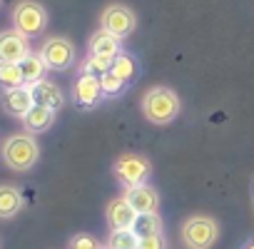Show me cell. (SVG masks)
I'll return each instance as SVG.
<instances>
[{
    "label": "cell",
    "instance_id": "cell-23",
    "mask_svg": "<svg viewBox=\"0 0 254 249\" xmlns=\"http://www.w3.org/2000/svg\"><path fill=\"white\" fill-rule=\"evenodd\" d=\"M100 85H102V95H105V97H112V95H120L127 82H122L115 72H105V75L100 77Z\"/></svg>",
    "mask_w": 254,
    "mask_h": 249
},
{
    "label": "cell",
    "instance_id": "cell-2",
    "mask_svg": "<svg viewBox=\"0 0 254 249\" xmlns=\"http://www.w3.org/2000/svg\"><path fill=\"white\" fill-rule=\"evenodd\" d=\"M38 160H40V147H38V140L30 132L10 135L3 142V162L10 170L28 172V170H33L38 165Z\"/></svg>",
    "mask_w": 254,
    "mask_h": 249
},
{
    "label": "cell",
    "instance_id": "cell-4",
    "mask_svg": "<svg viewBox=\"0 0 254 249\" xmlns=\"http://www.w3.org/2000/svg\"><path fill=\"white\" fill-rule=\"evenodd\" d=\"M13 25L25 38L43 35L48 28V10L40 3H35V0H20L13 8Z\"/></svg>",
    "mask_w": 254,
    "mask_h": 249
},
{
    "label": "cell",
    "instance_id": "cell-15",
    "mask_svg": "<svg viewBox=\"0 0 254 249\" xmlns=\"http://www.w3.org/2000/svg\"><path fill=\"white\" fill-rule=\"evenodd\" d=\"M55 122V110L50 107H43V105H33V110L23 117V127L30 132V135H40V132H48Z\"/></svg>",
    "mask_w": 254,
    "mask_h": 249
},
{
    "label": "cell",
    "instance_id": "cell-9",
    "mask_svg": "<svg viewBox=\"0 0 254 249\" xmlns=\"http://www.w3.org/2000/svg\"><path fill=\"white\" fill-rule=\"evenodd\" d=\"M122 197L130 202V207H132L137 214H152V212H157V207H160V194H157V189L150 187V185L125 187Z\"/></svg>",
    "mask_w": 254,
    "mask_h": 249
},
{
    "label": "cell",
    "instance_id": "cell-25",
    "mask_svg": "<svg viewBox=\"0 0 254 249\" xmlns=\"http://www.w3.org/2000/svg\"><path fill=\"white\" fill-rule=\"evenodd\" d=\"M137 249H167V242L162 234H152V237H140V247Z\"/></svg>",
    "mask_w": 254,
    "mask_h": 249
},
{
    "label": "cell",
    "instance_id": "cell-26",
    "mask_svg": "<svg viewBox=\"0 0 254 249\" xmlns=\"http://www.w3.org/2000/svg\"><path fill=\"white\" fill-rule=\"evenodd\" d=\"M242 249H254V242H249V244H244Z\"/></svg>",
    "mask_w": 254,
    "mask_h": 249
},
{
    "label": "cell",
    "instance_id": "cell-17",
    "mask_svg": "<svg viewBox=\"0 0 254 249\" xmlns=\"http://www.w3.org/2000/svg\"><path fill=\"white\" fill-rule=\"evenodd\" d=\"M20 70H23V77H25V85H35L40 80H45V72H48V65L45 60L40 58V53H30L23 62H20Z\"/></svg>",
    "mask_w": 254,
    "mask_h": 249
},
{
    "label": "cell",
    "instance_id": "cell-16",
    "mask_svg": "<svg viewBox=\"0 0 254 249\" xmlns=\"http://www.w3.org/2000/svg\"><path fill=\"white\" fill-rule=\"evenodd\" d=\"M23 209V194L13 185H0V219H10Z\"/></svg>",
    "mask_w": 254,
    "mask_h": 249
},
{
    "label": "cell",
    "instance_id": "cell-10",
    "mask_svg": "<svg viewBox=\"0 0 254 249\" xmlns=\"http://www.w3.org/2000/svg\"><path fill=\"white\" fill-rule=\"evenodd\" d=\"M105 217H107V224L112 232L117 229H132L135 222H137V212L130 207V202H127L125 197H117L107 204L105 209Z\"/></svg>",
    "mask_w": 254,
    "mask_h": 249
},
{
    "label": "cell",
    "instance_id": "cell-8",
    "mask_svg": "<svg viewBox=\"0 0 254 249\" xmlns=\"http://www.w3.org/2000/svg\"><path fill=\"white\" fill-rule=\"evenodd\" d=\"M30 55V43L18 30L0 33V62H23Z\"/></svg>",
    "mask_w": 254,
    "mask_h": 249
},
{
    "label": "cell",
    "instance_id": "cell-11",
    "mask_svg": "<svg viewBox=\"0 0 254 249\" xmlns=\"http://www.w3.org/2000/svg\"><path fill=\"white\" fill-rule=\"evenodd\" d=\"M72 97L80 107H95L105 95H102V85L100 77L95 75H80L72 85Z\"/></svg>",
    "mask_w": 254,
    "mask_h": 249
},
{
    "label": "cell",
    "instance_id": "cell-19",
    "mask_svg": "<svg viewBox=\"0 0 254 249\" xmlns=\"http://www.w3.org/2000/svg\"><path fill=\"white\" fill-rule=\"evenodd\" d=\"M140 247V234L135 229H117L110 232L107 249H137Z\"/></svg>",
    "mask_w": 254,
    "mask_h": 249
},
{
    "label": "cell",
    "instance_id": "cell-22",
    "mask_svg": "<svg viewBox=\"0 0 254 249\" xmlns=\"http://www.w3.org/2000/svg\"><path fill=\"white\" fill-rule=\"evenodd\" d=\"M110 70H112V60L110 58H100V55H87V60H82V65H80V75L102 77Z\"/></svg>",
    "mask_w": 254,
    "mask_h": 249
},
{
    "label": "cell",
    "instance_id": "cell-14",
    "mask_svg": "<svg viewBox=\"0 0 254 249\" xmlns=\"http://www.w3.org/2000/svg\"><path fill=\"white\" fill-rule=\"evenodd\" d=\"M30 90H33V100H35V105L50 107V110H55V112L65 105L63 90H60L55 82H50V80H40V82L30 85Z\"/></svg>",
    "mask_w": 254,
    "mask_h": 249
},
{
    "label": "cell",
    "instance_id": "cell-1",
    "mask_svg": "<svg viewBox=\"0 0 254 249\" xmlns=\"http://www.w3.org/2000/svg\"><path fill=\"white\" fill-rule=\"evenodd\" d=\"M140 110H142L147 122H152V124H170L172 120H177V115L182 110V102H180V97H177V92L172 87L155 85V87H150L142 95Z\"/></svg>",
    "mask_w": 254,
    "mask_h": 249
},
{
    "label": "cell",
    "instance_id": "cell-5",
    "mask_svg": "<svg viewBox=\"0 0 254 249\" xmlns=\"http://www.w3.org/2000/svg\"><path fill=\"white\" fill-rule=\"evenodd\" d=\"M115 177L125 185V187H137V185H147L150 175H152V162L145 155H135V152H125L117 157L115 162Z\"/></svg>",
    "mask_w": 254,
    "mask_h": 249
},
{
    "label": "cell",
    "instance_id": "cell-6",
    "mask_svg": "<svg viewBox=\"0 0 254 249\" xmlns=\"http://www.w3.org/2000/svg\"><path fill=\"white\" fill-rule=\"evenodd\" d=\"M100 28L122 40V38H127V35L135 33V28H137V15L132 13V8H127V5H122V3H110V5L102 10V15H100Z\"/></svg>",
    "mask_w": 254,
    "mask_h": 249
},
{
    "label": "cell",
    "instance_id": "cell-21",
    "mask_svg": "<svg viewBox=\"0 0 254 249\" xmlns=\"http://www.w3.org/2000/svg\"><path fill=\"white\" fill-rule=\"evenodd\" d=\"M140 237H152V234H162V219L157 212L152 214H137V222L132 227Z\"/></svg>",
    "mask_w": 254,
    "mask_h": 249
},
{
    "label": "cell",
    "instance_id": "cell-20",
    "mask_svg": "<svg viewBox=\"0 0 254 249\" xmlns=\"http://www.w3.org/2000/svg\"><path fill=\"white\" fill-rule=\"evenodd\" d=\"M110 72H115L122 82H130L135 75H137V62H135V58L130 55V53H120L115 60H112V70Z\"/></svg>",
    "mask_w": 254,
    "mask_h": 249
},
{
    "label": "cell",
    "instance_id": "cell-3",
    "mask_svg": "<svg viewBox=\"0 0 254 249\" xmlns=\"http://www.w3.org/2000/svg\"><path fill=\"white\" fill-rule=\"evenodd\" d=\"M180 237L187 249H212L219 237V224L207 214H194L182 222Z\"/></svg>",
    "mask_w": 254,
    "mask_h": 249
},
{
    "label": "cell",
    "instance_id": "cell-13",
    "mask_svg": "<svg viewBox=\"0 0 254 249\" xmlns=\"http://www.w3.org/2000/svg\"><path fill=\"white\" fill-rule=\"evenodd\" d=\"M87 50H90V55H100V58H110V60H115V58L122 53V40L115 38V35H110L107 30L100 28V30L90 38Z\"/></svg>",
    "mask_w": 254,
    "mask_h": 249
},
{
    "label": "cell",
    "instance_id": "cell-7",
    "mask_svg": "<svg viewBox=\"0 0 254 249\" xmlns=\"http://www.w3.org/2000/svg\"><path fill=\"white\" fill-rule=\"evenodd\" d=\"M40 58L45 60L48 70H67L75 65V45L67 38H48L40 48Z\"/></svg>",
    "mask_w": 254,
    "mask_h": 249
},
{
    "label": "cell",
    "instance_id": "cell-12",
    "mask_svg": "<svg viewBox=\"0 0 254 249\" xmlns=\"http://www.w3.org/2000/svg\"><path fill=\"white\" fill-rule=\"evenodd\" d=\"M35 100H33V90L30 85H23V87H15V90H3V110L13 117H25L30 110H33Z\"/></svg>",
    "mask_w": 254,
    "mask_h": 249
},
{
    "label": "cell",
    "instance_id": "cell-18",
    "mask_svg": "<svg viewBox=\"0 0 254 249\" xmlns=\"http://www.w3.org/2000/svg\"><path fill=\"white\" fill-rule=\"evenodd\" d=\"M25 77L20 70V62H0V87L3 90H15L23 87Z\"/></svg>",
    "mask_w": 254,
    "mask_h": 249
},
{
    "label": "cell",
    "instance_id": "cell-24",
    "mask_svg": "<svg viewBox=\"0 0 254 249\" xmlns=\"http://www.w3.org/2000/svg\"><path fill=\"white\" fill-rule=\"evenodd\" d=\"M70 249H100V244L92 234H75L70 239Z\"/></svg>",
    "mask_w": 254,
    "mask_h": 249
}]
</instances>
